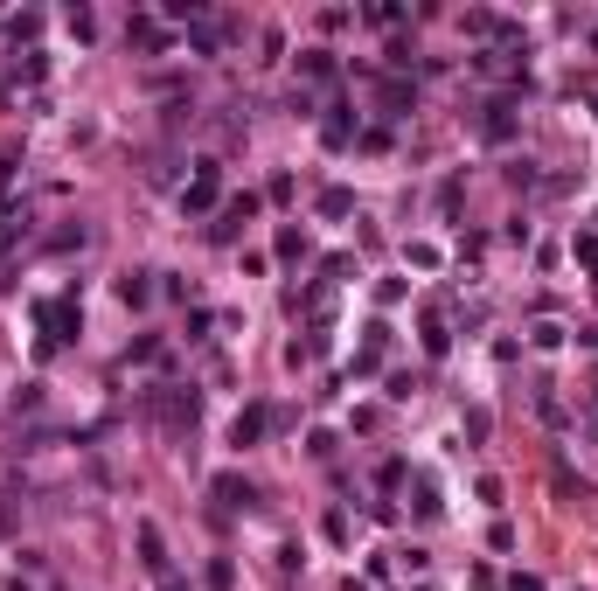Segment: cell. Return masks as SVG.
<instances>
[{
  "mask_svg": "<svg viewBox=\"0 0 598 591\" xmlns=\"http://www.w3.org/2000/svg\"><path fill=\"white\" fill-rule=\"evenodd\" d=\"M35 327H42V355H56L77 334V299H42L35 306Z\"/></svg>",
  "mask_w": 598,
  "mask_h": 591,
  "instance_id": "6da1fadb",
  "label": "cell"
},
{
  "mask_svg": "<svg viewBox=\"0 0 598 591\" xmlns=\"http://www.w3.org/2000/svg\"><path fill=\"white\" fill-rule=\"evenodd\" d=\"M216 202H223V167H216V160H202V167H195V181L181 188V209H188V216H202V209H216Z\"/></svg>",
  "mask_w": 598,
  "mask_h": 591,
  "instance_id": "7a4b0ae2",
  "label": "cell"
},
{
  "mask_svg": "<svg viewBox=\"0 0 598 591\" xmlns=\"http://www.w3.org/2000/svg\"><path fill=\"white\" fill-rule=\"evenodd\" d=\"M251 216H258V195H230V202L216 209V223H209V237H216V244H230V237H237V230H244Z\"/></svg>",
  "mask_w": 598,
  "mask_h": 591,
  "instance_id": "3957f363",
  "label": "cell"
},
{
  "mask_svg": "<svg viewBox=\"0 0 598 591\" xmlns=\"http://www.w3.org/2000/svg\"><path fill=\"white\" fill-rule=\"evenodd\" d=\"M265 432H272V411H265V404H244L237 425H230V445H258Z\"/></svg>",
  "mask_w": 598,
  "mask_h": 591,
  "instance_id": "277c9868",
  "label": "cell"
},
{
  "mask_svg": "<svg viewBox=\"0 0 598 591\" xmlns=\"http://www.w3.org/2000/svg\"><path fill=\"white\" fill-rule=\"evenodd\" d=\"M153 411L167 425H195V390H167V397H153Z\"/></svg>",
  "mask_w": 598,
  "mask_h": 591,
  "instance_id": "5b68a950",
  "label": "cell"
},
{
  "mask_svg": "<svg viewBox=\"0 0 598 591\" xmlns=\"http://www.w3.org/2000/svg\"><path fill=\"white\" fill-rule=\"evenodd\" d=\"M216 501H223V508H251L258 494H251V480H244V473H216Z\"/></svg>",
  "mask_w": 598,
  "mask_h": 591,
  "instance_id": "8992f818",
  "label": "cell"
},
{
  "mask_svg": "<svg viewBox=\"0 0 598 591\" xmlns=\"http://www.w3.org/2000/svg\"><path fill=\"white\" fill-rule=\"evenodd\" d=\"M480 70H487V77H522V56H515V49H487Z\"/></svg>",
  "mask_w": 598,
  "mask_h": 591,
  "instance_id": "52a82bcc",
  "label": "cell"
},
{
  "mask_svg": "<svg viewBox=\"0 0 598 591\" xmlns=\"http://www.w3.org/2000/svg\"><path fill=\"white\" fill-rule=\"evenodd\" d=\"M480 133H487V140H515V112H508V105H487Z\"/></svg>",
  "mask_w": 598,
  "mask_h": 591,
  "instance_id": "ba28073f",
  "label": "cell"
},
{
  "mask_svg": "<svg viewBox=\"0 0 598 591\" xmlns=\"http://www.w3.org/2000/svg\"><path fill=\"white\" fill-rule=\"evenodd\" d=\"M140 557H147L153 578H167V557H160V529H153V522H140Z\"/></svg>",
  "mask_w": 598,
  "mask_h": 591,
  "instance_id": "9c48e42d",
  "label": "cell"
},
{
  "mask_svg": "<svg viewBox=\"0 0 598 591\" xmlns=\"http://www.w3.org/2000/svg\"><path fill=\"white\" fill-rule=\"evenodd\" d=\"M446 348H452V334H446V313H425V355L439 362Z\"/></svg>",
  "mask_w": 598,
  "mask_h": 591,
  "instance_id": "30bf717a",
  "label": "cell"
},
{
  "mask_svg": "<svg viewBox=\"0 0 598 591\" xmlns=\"http://www.w3.org/2000/svg\"><path fill=\"white\" fill-rule=\"evenodd\" d=\"M119 299H126V306H147V299H153L147 272H119Z\"/></svg>",
  "mask_w": 598,
  "mask_h": 591,
  "instance_id": "8fae6325",
  "label": "cell"
},
{
  "mask_svg": "<svg viewBox=\"0 0 598 591\" xmlns=\"http://www.w3.org/2000/svg\"><path fill=\"white\" fill-rule=\"evenodd\" d=\"M320 140H327V147H348V140H355V119H348V112L334 105V119L320 126Z\"/></svg>",
  "mask_w": 598,
  "mask_h": 591,
  "instance_id": "7c38bea8",
  "label": "cell"
},
{
  "mask_svg": "<svg viewBox=\"0 0 598 591\" xmlns=\"http://www.w3.org/2000/svg\"><path fill=\"white\" fill-rule=\"evenodd\" d=\"M299 70H306L313 84H327V77H334V56H327V49H306V56H299Z\"/></svg>",
  "mask_w": 598,
  "mask_h": 591,
  "instance_id": "4fadbf2b",
  "label": "cell"
},
{
  "mask_svg": "<svg viewBox=\"0 0 598 591\" xmlns=\"http://www.w3.org/2000/svg\"><path fill=\"white\" fill-rule=\"evenodd\" d=\"M126 35H133V42H140V49H167V28H160V21H133V28H126Z\"/></svg>",
  "mask_w": 598,
  "mask_h": 591,
  "instance_id": "5bb4252c",
  "label": "cell"
},
{
  "mask_svg": "<svg viewBox=\"0 0 598 591\" xmlns=\"http://www.w3.org/2000/svg\"><path fill=\"white\" fill-rule=\"evenodd\" d=\"M348 209H355L348 188H320V216H348Z\"/></svg>",
  "mask_w": 598,
  "mask_h": 591,
  "instance_id": "9a60e30c",
  "label": "cell"
},
{
  "mask_svg": "<svg viewBox=\"0 0 598 591\" xmlns=\"http://www.w3.org/2000/svg\"><path fill=\"white\" fill-rule=\"evenodd\" d=\"M529 341H536V348H564V327H557V320H536Z\"/></svg>",
  "mask_w": 598,
  "mask_h": 591,
  "instance_id": "2e32d148",
  "label": "cell"
},
{
  "mask_svg": "<svg viewBox=\"0 0 598 591\" xmlns=\"http://www.w3.org/2000/svg\"><path fill=\"white\" fill-rule=\"evenodd\" d=\"M411 508H418V522H432V515H439V487L418 480V501H411Z\"/></svg>",
  "mask_w": 598,
  "mask_h": 591,
  "instance_id": "e0dca14e",
  "label": "cell"
},
{
  "mask_svg": "<svg viewBox=\"0 0 598 591\" xmlns=\"http://www.w3.org/2000/svg\"><path fill=\"white\" fill-rule=\"evenodd\" d=\"M369 21H376V28H397V21H404V7H397V0H376V7H369Z\"/></svg>",
  "mask_w": 598,
  "mask_h": 591,
  "instance_id": "ac0fdd59",
  "label": "cell"
},
{
  "mask_svg": "<svg viewBox=\"0 0 598 591\" xmlns=\"http://www.w3.org/2000/svg\"><path fill=\"white\" fill-rule=\"evenodd\" d=\"M279 258H306V230H279Z\"/></svg>",
  "mask_w": 598,
  "mask_h": 591,
  "instance_id": "d6986e66",
  "label": "cell"
},
{
  "mask_svg": "<svg viewBox=\"0 0 598 591\" xmlns=\"http://www.w3.org/2000/svg\"><path fill=\"white\" fill-rule=\"evenodd\" d=\"M70 28H77V42H91V35H98V21H91V7H70Z\"/></svg>",
  "mask_w": 598,
  "mask_h": 591,
  "instance_id": "ffe728a7",
  "label": "cell"
},
{
  "mask_svg": "<svg viewBox=\"0 0 598 591\" xmlns=\"http://www.w3.org/2000/svg\"><path fill=\"white\" fill-rule=\"evenodd\" d=\"M508 591H543V578H529V571H515V578H508Z\"/></svg>",
  "mask_w": 598,
  "mask_h": 591,
  "instance_id": "44dd1931",
  "label": "cell"
},
{
  "mask_svg": "<svg viewBox=\"0 0 598 591\" xmlns=\"http://www.w3.org/2000/svg\"><path fill=\"white\" fill-rule=\"evenodd\" d=\"M160 591H188V585H181V578H160Z\"/></svg>",
  "mask_w": 598,
  "mask_h": 591,
  "instance_id": "7402d4cb",
  "label": "cell"
},
{
  "mask_svg": "<svg viewBox=\"0 0 598 591\" xmlns=\"http://www.w3.org/2000/svg\"><path fill=\"white\" fill-rule=\"evenodd\" d=\"M7 591H28V585H21V578H14V585H7Z\"/></svg>",
  "mask_w": 598,
  "mask_h": 591,
  "instance_id": "603a6c76",
  "label": "cell"
},
{
  "mask_svg": "<svg viewBox=\"0 0 598 591\" xmlns=\"http://www.w3.org/2000/svg\"><path fill=\"white\" fill-rule=\"evenodd\" d=\"M592 49H598V28H592Z\"/></svg>",
  "mask_w": 598,
  "mask_h": 591,
  "instance_id": "cb8c5ba5",
  "label": "cell"
},
{
  "mask_svg": "<svg viewBox=\"0 0 598 591\" xmlns=\"http://www.w3.org/2000/svg\"><path fill=\"white\" fill-rule=\"evenodd\" d=\"M592 98H598V91H592Z\"/></svg>",
  "mask_w": 598,
  "mask_h": 591,
  "instance_id": "d4e9b609",
  "label": "cell"
}]
</instances>
